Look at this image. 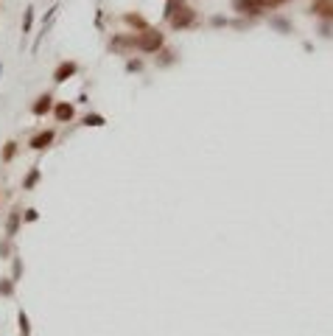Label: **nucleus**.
<instances>
[{"label": "nucleus", "mask_w": 333, "mask_h": 336, "mask_svg": "<svg viewBox=\"0 0 333 336\" xmlns=\"http://www.w3.org/2000/svg\"><path fill=\"white\" fill-rule=\"evenodd\" d=\"M168 20H171L174 28H185V25H191V22L196 20V11H193L191 6H185L182 0H179V3L174 0L168 6Z\"/></svg>", "instance_id": "obj_1"}, {"label": "nucleus", "mask_w": 333, "mask_h": 336, "mask_svg": "<svg viewBox=\"0 0 333 336\" xmlns=\"http://www.w3.org/2000/svg\"><path fill=\"white\" fill-rule=\"evenodd\" d=\"M132 45H137L140 50H157L160 45H163V34L160 31H151V28H146L143 34H137V36H132Z\"/></svg>", "instance_id": "obj_2"}, {"label": "nucleus", "mask_w": 333, "mask_h": 336, "mask_svg": "<svg viewBox=\"0 0 333 336\" xmlns=\"http://www.w3.org/2000/svg\"><path fill=\"white\" fill-rule=\"evenodd\" d=\"M233 6L241 14H261V11H266L263 0H233Z\"/></svg>", "instance_id": "obj_3"}, {"label": "nucleus", "mask_w": 333, "mask_h": 336, "mask_svg": "<svg viewBox=\"0 0 333 336\" xmlns=\"http://www.w3.org/2000/svg\"><path fill=\"white\" fill-rule=\"evenodd\" d=\"M311 11L317 17H325V20H333V0H314Z\"/></svg>", "instance_id": "obj_4"}, {"label": "nucleus", "mask_w": 333, "mask_h": 336, "mask_svg": "<svg viewBox=\"0 0 333 336\" xmlns=\"http://www.w3.org/2000/svg\"><path fill=\"white\" fill-rule=\"evenodd\" d=\"M73 73H76V64H73V62H62V64L56 67V73H53V79H56V81H64L67 76H73Z\"/></svg>", "instance_id": "obj_5"}, {"label": "nucleus", "mask_w": 333, "mask_h": 336, "mask_svg": "<svg viewBox=\"0 0 333 336\" xmlns=\"http://www.w3.org/2000/svg\"><path fill=\"white\" fill-rule=\"evenodd\" d=\"M50 140H53V132H42V135H36L34 140H31V146H34V149H45Z\"/></svg>", "instance_id": "obj_6"}, {"label": "nucleus", "mask_w": 333, "mask_h": 336, "mask_svg": "<svg viewBox=\"0 0 333 336\" xmlns=\"http://www.w3.org/2000/svg\"><path fill=\"white\" fill-rule=\"evenodd\" d=\"M56 118H59V121H70V118H73V107H70V104H59V107H56Z\"/></svg>", "instance_id": "obj_7"}, {"label": "nucleus", "mask_w": 333, "mask_h": 336, "mask_svg": "<svg viewBox=\"0 0 333 336\" xmlns=\"http://www.w3.org/2000/svg\"><path fill=\"white\" fill-rule=\"evenodd\" d=\"M48 109H50V95H42V98L34 104V112H36V115H42V112H48Z\"/></svg>", "instance_id": "obj_8"}, {"label": "nucleus", "mask_w": 333, "mask_h": 336, "mask_svg": "<svg viewBox=\"0 0 333 336\" xmlns=\"http://www.w3.org/2000/svg\"><path fill=\"white\" fill-rule=\"evenodd\" d=\"M126 22H129V25H140V28H146L143 17H137V14H126Z\"/></svg>", "instance_id": "obj_9"}, {"label": "nucleus", "mask_w": 333, "mask_h": 336, "mask_svg": "<svg viewBox=\"0 0 333 336\" xmlns=\"http://www.w3.org/2000/svg\"><path fill=\"white\" fill-rule=\"evenodd\" d=\"M14 146H17V143H6V151H3V160H11V157H14Z\"/></svg>", "instance_id": "obj_10"}, {"label": "nucleus", "mask_w": 333, "mask_h": 336, "mask_svg": "<svg viewBox=\"0 0 333 336\" xmlns=\"http://www.w3.org/2000/svg\"><path fill=\"white\" fill-rule=\"evenodd\" d=\"M280 3H286V0H263V6L272 8V6H280Z\"/></svg>", "instance_id": "obj_11"}, {"label": "nucleus", "mask_w": 333, "mask_h": 336, "mask_svg": "<svg viewBox=\"0 0 333 336\" xmlns=\"http://www.w3.org/2000/svg\"><path fill=\"white\" fill-rule=\"evenodd\" d=\"M87 123H92V126H101V123H104V121H101L98 115H92V118H87Z\"/></svg>", "instance_id": "obj_12"}]
</instances>
